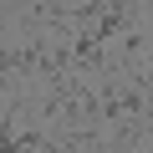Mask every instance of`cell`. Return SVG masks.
<instances>
[{
    "label": "cell",
    "mask_w": 153,
    "mask_h": 153,
    "mask_svg": "<svg viewBox=\"0 0 153 153\" xmlns=\"http://www.w3.org/2000/svg\"><path fill=\"white\" fill-rule=\"evenodd\" d=\"M148 82H153V71H148Z\"/></svg>",
    "instance_id": "cell-4"
},
{
    "label": "cell",
    "mask_w": 153,
    "mask_h": 153,
    "mask_svg": "<svg viewBox=\"0 0 153 153\" xmlns=\"http://www.w3.org/2000/svg\"><path fill=\"white\" fill-rule=\"evenodd\" d=\"M0 153H16V123L10 117L0 123Z\"/></svg>",
    "instance_id": "cell-2"
},
{
    "label": "cell",
    "mask_w": 153,
    "mask_h": 153,
    "mask_svg": "<svg viewBox=\"0 0 153 153\" xmlns=\"http://www.w3.org/2000/svg\"><path fill=\"white\" fill-rule=\"evenodd\" d=\"M0 71H10V51H0Z\"/></svg>",
    "instance_id": "cell-3"
},
{
    "label": "cell",
    "mask_w": 153,
    "mask_h": 153,
    "mask_svg": "<svg viewBox=\"0 0 153 153\" xmlns=\"http://www.w3.org/2000/svg\"><path fill=\"white\" fill-rule=\"evenodd\" d=\"M97 107H102V123H148V102L128 82H107L97 92Z\"/></svg>",
    "instance_id": "cell-1"
}]
</instances>
